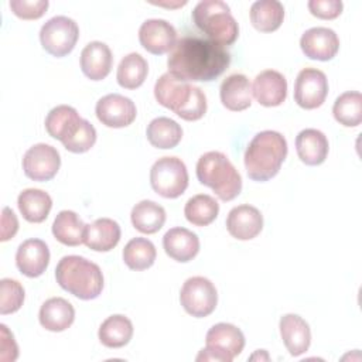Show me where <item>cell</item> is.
Wrapping results in <instances>:
<instances>
[{
	"mask_svg": "<svg viewBox=\"0 0 362 362\" xmlns=\"http://www.w3.org/2000/svg\"><path fill=\"white\" fill-rule=\"evenodd\" d=\"M85 223L74 211H61L52 223L54 238L65 246H79L83 243Z\"/></svg>",
	"mask_w": 362,
	"mask_h": 362,
	"instance_id": "cell-29",
	"label": "cell"
},
{
	"mask_svg": "<svg viewBox=\"0 0 362 362\" xmlns=\"http://www.w3.org/2000/svg\"><path fill=\"white\" fill-rule=\"evenodd\" d=\"M48 0H10L11 11L23 20H37L48 8Z\"/></svg>",
	"mask_w": 362,
	"mask_h": 362,
	"instance_id": "cell-38",
	"label": "cell"
},
{
	"mask_svg": "<svg viewBox=\"0 0 362 362\" xmlns=\"http://www.w3.org/2000/svg\"><path fill=\"white\" fill-rule=\"evenodd\" d=\"M280 335L291 356L305 354L311 344V329L305 320L297 314H286L280 318Z\"/></svg>",
	"mask_w": 362,
	"mask_h": 362,
	"instance_id": "cell-20",
	"label": "cell"
},
{
	"mask_svg": "<svg viewBox=\"0 0 362 362\" xmlns=\"http://www.w3.org/2000/svg\"><path fill=\"white\" fill-rule=\"evenodd\" d=\"M120 226L110 218H99L85 226L83 243L95 252H109L120 240Z\"/></svg>",
	"mask_w": 362,
	"mask_h": 362,
	"instance_id": "cell-23",
	"label": "cell"
},
{
	"mask_svg": "<svg viewBox=\"0 0 362 362\" xmlns=\"http://www.w3.org/2000/svg\"><path fill=\"white\" fill-rule=\"evenodd\" d=\"M230 64V54L219 44L199 37H182L167 59L168 72L178 79L211 82Z\"/></svg>",
	"mask_w": 362,
	"mask_h": 362,
	"instance_id": "cell-1",
	"label": "cell"
},
{
	"mask_svg": "<svg viewBox=\"0 0 362 362\" xmlns=\"http://www.w3.org/2000/svg\"><path fill=\"white\" fill-rule=\"evenodd\" d=\"M83 123L85 119L78 115L76 109L68 105H59L47 115L45 130L52 139L59 140L65 146L78 134Z\"/></svg>",
	"mask_w": 362,
	"mask_h": 362,
	"instance_id": "cell-15",
	"label": "cell"
},
{
	"mask_svg": "<svg viewBox=\"0 0 362 362\" xmlns=\"http://www.w3.org/2000/svg\"><path fill=\"white\" fill-rule=\"evenodd\" d=\"M328 139L317 129H304L296 137L298 158L307 165H320L328 156Z\"/></svg>",
	"mask_w": 362,
	"mask_h": 362,
	"instance_id": "cell-25",
	"label": "cell"
},
{
	"mask_svg": "<svg viewBox=\"0 0 362 362\" xmlns=\"http://www.w3.org/2000/svg\"><path fill=\"white\" fill-rule=\"evenodd\" d=\"M40 324L52 332L68 329L75 320V310L72 304L62 297L48 298L40 308Z\"/></svg>",
	"mask_w": 362,
	"mask_h": 362,
	"instance_id": "cell-26",
	"label": "cell"
},
{
	"mask_svg": "<svg viewBox=\"0 0 362 362\" xmlns=\"http://www.w3.org/2000/svg\"><path fill=\"white\" fill-rule=\"evenodd\" d=\"M49 263V249L41 239L24 240L16 253V264L27 277L41 276Z\"/></svg>",
	"mask_w": 362,
	"mask_h": 362,
	"instance_id": "cell-19",
	"label": "cell"
},
{
	"mask_svg": "<svg viewBox=\"0 0 362 362\" xmlns=\"http://www.w3.org/2000/svg\"><path fill=\"white\" fill-rule=\"evenodd\" d=\"M95 141H96V129L93 127L92 123L85 120L78 134L64 147L71 153H85L93 147Z\"/></svg>",
	"mask_w": 362,
	"mask_h": 362,
	"instance_id": "cell-39",
	"label": "cell"
},
{
	"mask_svg": "<svg viewBox=\"0 0 362 362\" xmlns=\"http://www.w3.org/2000/svg\"><path fill=\"white\" fill-rule=\"evenodd\" d=\"M198 181L209 187L221 201H232L242 191V177L221 151H208L197 163Z\"/></svg>",
	"mask_w": 362,
	"mask_h": 362,
	"instance_id": "cell-5",
	"label": "cell"
},
{
	"mask_svg": "<svg viewBox=\"0 0 362 362\" xmlns=\"http://www.w3.org/2000/svg\"><path fill=\"white\" fill-rule=\"evenodd\" d=\"M252 95L262 106H280L287 98V81L279 71H262L253 81Z\"/></svg>",
	"mask_w": 362,
	"mask_h": 362,
	"instance_id": "cell-18",
	"label": "cell"
},
{
	"mask_svg": "<svg viewBox=\"0 0 362 362\" xmlns=\"http://www.w3.org/2000/svg\"><path fill=\"white\" fill-rule=\"evenodd\" d=\"M98 337L102 345L107 348H122L133 337V324L122 314L110 315L100 324Z\"/></svg>",
	"mask_w": 362,
	"mask_h": 362,
	"instance_id": "cell-32",
	"label": "cell"
},
{
	"mask_svg": "<svg viewBox=\"0 0 362 362\" xmlns=\"http://www.w3.org/2000/svg\"><path fill=\"white\" fill-rule=\"evenodd\" d=\"M17 205L27 222L40 223L48 218V214L52 208V199L42 189L27 188L20 192Z\"/></svg>",
	"mask_w": 362,
	"mask_h": 362,
	"instance_id": "cell-27",
	"label": "cell"
},
{
	"mask_svg": "<svg viewBox=\"0 0 362 362\" xmlns=\"http://www.w3.org/2000/svg\"><path fill=\"white\" fill-rule=\"evenodd\" d=\"M287 157V141L274 130L257 133L245 151V168L253 181H269L273 178Z\"/></svg>",
	"mask_w": 362,
	"mask_h": 362,
	"instance_id": "cell-2",
	"label": "cell"
},
{
	"mask_svg": "<svg viewBox=\"0 0 362 362\" xmlns=\"http://www.w3.org/2000/svg\"><path fill=\"white\" fill-rule=\"evenodd\" d=\"M78 37V24L65 16H55L49 18L40 31L42 48L57 58L68 55L75 48Z\"/></svg>",
	"mask_w": 362,
	"mask_h": 362,
	"instance_id": "cell-9",
	"label": "cell"
},
{
	"mask_svg": "<svg viewBox=\"0 0 362 362\" xmlns=\"http://www.w3.org/2000/svg\"><path fill=\"white\" fill-rule=\"evenodd\" d=\"M219 214V204L208 194H198L189 198L184 206V215L194 226L212 223Z\"/></svg>",
	"mask_w": 362,
	"mask_h": 362,
	"instance_id": "cell-34",
	"label": "cell"
},
{
	"mask_svg": "<svg viewBox=\"0 0 362 362\" xmlns=\"http://www.w3.org/2000/svg\"><path fill=\"white\" fill-rule=\"evenodd\" d=\"M112 64V51L105 42L92 41L81 52V69L90 81L105 79L110 74Z\"/></svg>",
	"mask_w": 362,
	"mask_h": 362,
	"instance_id": "cell-21",
	"label": "cell"
},
{
	"mask_svg": "<svg viewBox=\"0 0 362 362\" xmlns=\"http://www.w3.org/2000/svg\"><path fill=\"white\" fill-rule=\"evenodd\" d=\"M300 47L304 55L310 59L329 61L339 49V40L331 28L313 27L301 35Z\"/></svg>",
	"mask_w": 362,
	"mask_h": 362,
	"instance_id": "cell-16",
	"label": "cell"
},
{
	"mask_svg": "<svg viewBox=\"0 0 362 362\" xmlns=\"http://www.w3.org/2000/svg\"><path fill=\"white\" fill-rule=\"evenodd\" d=\"M328 95V79L317 68H304L294 82V100L303 109L320 107Z\"/></svg>",
	"mask_w": 362,
	"mask_h": 362,
	"instance_id": "cell-11",
	"label": "cell"
},
{
	"mask_svg": "<svg viewBox=\"0 0 362 362\" xmlns=\"http://www.w3.org/2000/svg\"><path fill=\"white\" fill-rule=\"evenodd\" d=\"M148 143L156 148H174L182 139L181 126L165 116L153 119L146 130Z\"/></svg>",
	"mask_w": 362,
	"mask_h": 362,
	"instance_id": "cell-30",
	"label": "cell"
},
{
	"mask_svg": "<svg viewBox=\"0 0 362 362\" xmlns=\"http://www.w3.org/2000/svg\"><path fill=\"white\" fill-rule=\"evenodd\" d=\"M156 100L184 120L194 122L206 112V98L201 88L178 79L170 72L163 74L154 85Z\"/></svg>",
	"mask_w": 362,
	"mask_h": 362,
	"instance_id": "cell-3",
	"label": "cell"
},
{
	"mask_svg": "<svg viewBox=\"0 0 362 362\" xmlns=\"http://www.w3.org/2000/svg\"><path fill=\"white\" fill-rule=\"evenodd\" d=\"M205 348L197 356V361L230 362L245 346L243 332L233 324L219 322L209 328L205 337Z\"/></svg>",
	"mask_w": 362,
	"mask_h": 362,
	"instance_id": "cell-7",
	"label": "cell"
},
{
	"mask_svg": "<svg viewBox=\"0 0 362 362\" xmlns=\"http://www.w3.org/2000/svg\"><path fill=\"white\" fill-rule=\"evenodd\" d=\"M284 20V7L277 0H257L250 6V23L260 33L276 31Z\"/></svg>",
	"mask_w": 362,
	"mask_h": 362,
	"instance_id": "cell-28",
	"label": "cell"
},
{
	"mask_svg": "<svg viewBox=\"0 0 362 362\" xmlns=\"http://www.w3.org/2000/svg\"><path fill=\"white\" fill-rule=\"evenodd\" d=\"M95 113L102 124L113 129L132 124L137 116L134 102L120 93H109L100 98L96 103Z\"/></svg>",
	"mask_w": 362,
	"mask_h": 362,
	"instance_id": "cell-13",
	"label": "cell"
},
{
	"mask_svg": "<svg viewBox=\"0 0 362 362\" xmlns=\"http://www.w3.org/2000/svg\"><path fill=\"white\" fill-rule=\"evenodd\" d=\"M148 72L147 61L137 52H130L122 58L116 79L117 83L124 89H136L143 85Z\"/></svg>",
	"mask_w": 362,
	"mask_h": 362,
	"instance_id": "cell-33",
	"label": "cell"
},
{
	"mask_svg": "<svg viewBox=\"0 0 362 362\" xmlns=\"http://www.w3.org/2000/svg\"><path fill=\"white\" fill-rule=\"evenodd\" d=\"M0 314H13L18 311L24 303V287L13 279H1L0 281Z\"/></svg>",
	"mask_w": 362,
	"mask_h": 362,
	"instance_id": "cell-37",
	"label": "cell"
},
{
	"mask_svg": "<svg viewBox=\"0 0 362 362\" xmlns=\"http://www.w3.org/2000/svg\"><path fill=\"white\" fill-rule=\"evenodd\" d=\"M163 247L165 253L180 263L192 260L199 252V239L189 229L177 226L171 228L163 236Z\"/></svg>",
	"mask_w": 362,
	"mask_h": 362,
	"instance_id": "cell-22",
	"label": "cell"
},
{
	"mask_svg": "<svg viewBox=\"0 0 362 362\" xmlns=\"http://www.w3.org/2000/svg\"><path fill=\"white\" fill-rule=\"evenodd\" d=\"M139 41L150 54L163 55L177 44V31L165 20L150 18L140 25Z\"/></svg>",
	"mask_w": 362,
	"mask_h": 362,
	"instance_id": "cell-14",
	"label": "cell"
},
{
	"mask_svg": "<svg viewBox=\"0 0 362 362\" xmlns=\"http://www.w3.org/2000/svg\"><path fill=\"white\" fill-rule=\"evenodd\" d=\"M307 6L310 13L321 20H334L344 8L341 0H310Z\"/></svg>",
	"mask_w": 362,
	"mask_h": 362,
	"instance_id": "cell-40",
	"label": "cell"
},
{
	"mask_svg": "<svg viewBox=\"0 0 362 362\" xmlns=\"http://www.w3.org/2000/svg\"><path fill=\"white\" fill-rule=\"evenodd\" d=\"M192 21L198 30L219 45H230L239 35V25L230 8L221 0L199 1L192 10Z\"/></svg>",
	"mask_w": 362,
	"mask_h": 362,
	"instance_id": "cell-6",
	"label": "cell"
},
{
	"mask_svg": "<svg viewBox=\"0 0 362 362\" xmlns=\"http://www.w3.org/2000/svg\"><path fill=\"white\" fill-rule=\"evenodd\" d=\"M61 167V157L55 147L38 143L30 147L23 157L24 174L33 181L52 180Z\"/></svg>",
	"mask_w": 362,
	"mask_h": 362,
	"instance_id": "cell-12",
	"label": "cell"
},
{
	"mask_svg": "<svg viewBox=\"0 0 362 362\" xmlns=\"http://www.w3.org/2000/svg\"><path fill=\"white\" fill-rule=\"evenodd\" d=\"M157 252L151 240L146 238H133L123 249L124 264L136 272L146 270L153 266Z\"/></svg>",
	"mask_w": 362,
	"mask_h": 362,
	"instance_id": "cell-35",
	"label": "cell"
},
{
	"mask_svg": "<svg viewBox=\"0 0 362 362\" xmlns=\"http://www.w3.org/2000/svg\"><path fill=\"white\" fill-rule=\"evenodd\" d=\"M226 229L229 235L238 240H250L262 232L263 216L253 205H238L228 214Z\"/></svg>",
	"mask_w": 362,
	"mask_h": 362,
	"instance_id": "cell-17",
	"label": "cell"
},
{
	"mask_svg": "<svg viewBox=\"0 0 362 362\" xmlns=\"http://www.w3.org/2000/svg\"><path fill=\"white\" fill-rule=\"evenodd\" d=\"M222 105L232 112H242L252 105V85L243 74H232L219 88Z\"/></svg>",
	"mask_w": 362,
	"mask_h": 362,
	"instance_id": "cell-24",
	"label": "cell"
},
{
	"mask_svg": "<svg viewBox=\"0 0 362 362\" xmlns=\"http://www.w3.org/2000/svg\"><path fill=\"white\" fill-rule=\"evenodd\" d=\"M1 328V354H0V359L1 361H16L18 356V348L17 344L14 341L13 334L7 329V327L4 324L0 325Z\"/></svg>",
	"mask_w": 362,
	"mask_h": 362,
	"instance_id": "cell-41",
	"label": "cell"
},
{
	"mask_svg": "<svg viewBox=\"0 0 362 362\" xmlns=\"http://www.w3.org/2000/svg\"><path fill=\"white\" fill-rule=\"evenodd\" d=\"M180 303L189 315L204 318L214 313L218 303V293L209 279L194 276L187 279L182 284Z\"/></svg>",
	"mask_w": 362,
	"mask_h": 362,
	"instance_id": "cell-10",
	"label": "cell"
},
{
	"mask_svg": "<svg viewBox=\"0 0 362 362\" xmlns=\"http://www.w3.org/2000/svg\"><path fill=\"white\" fill-rule=\"evenodd\" d=\"M150 184L163 198H178L188 187V171L178 157H161L150 170Z\"/></svg>",
	"mask_w": 362,
	"mask_h": 362,
	"instance_id": "cell-8",
	"label": "cell"
},
{
	"mask_svg": "<svg viewBox=\"0 0 362 362\" xmlns=\"http://www.w3.org/2000/svg\"><path fill=\"white\" fill-rule=\"evenodd\" d=\"M133 226L141 233H156L165 222V211L154 201L143 199L136 204L130 214Z\"/></svg>",
	"mask_w": 362,
	"mask_h": 362,
	"instance_id": "cell-31",
	"label": "cell"
},
{
	"mask_svg": "<svg viewBox=\"0 0 362 362\" xmlns=\"http://www.w3.org/2000/svg\"><path fill=\"white\" fill-rule=\"evenodd\" d=\"M18 230V221L16 214L8 208H3V215H1V242H7L11 239Z\"/></svg>",
	"mask_w": 362,
	"mask_h": 362,
	"instance_id": "cell-42",
	"label": "cell"
},
{
	"mask_svg": "<svg viewBox=\"0 0 362 362\" xmlns=\"http://www.w3.org/2000/svg\"><path fill=\"white\" fill-rule=\"evenodd\" d=\"M335 120L345 127H356L362 122V95L355 90L339 95L332 106Z\"/></svg>",
	"mask_w": 362,
	"mask_h": 362,
	"instance_id": "cell-36",
	"label": "cell"
},
{
	"mask_svg": "<svg viewBox=\"0 0 362 362\" xmlns=\"http://www.w3.org/2000/svg\"><path fill=\"white\" fill-rule=\"evenodd\" d=\"M57 283L69 294L81 300H93L103 290L100 267L76 255L64 256L55 267Z\"/></svg>",
	"mask_w": 362,
	"mask_h": 362,
	"instance_id": "cell-4",
	"label": "cell"
}]
</instances>
